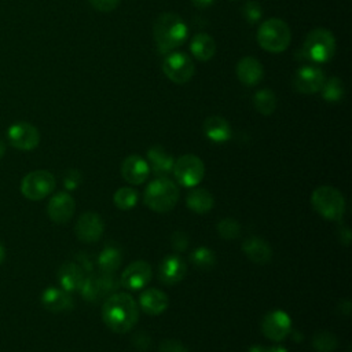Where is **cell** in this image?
<instances>
[{"label": "cell", "mask_w": 352, "mask_h": 352, "mask_svg": "<svg viewBox=\"0 0 352 352\" xmlns=\"http://www.w3.org/2000/svg\"><path fill=\"white\" fill-rule=\"evenodd\" d=\"M267 352H288V349H286V348H284V347H281V345H278V347L269 348V349H267Z\"/></svg>", "instance_id": "ee69618b"}, {"label": "cell", "mask_w": 352, "mask_h": 352, "mask_svg": "<svg viewBox=\"0 0 352 352\" xmlns=\"http://www.w3.org/2000/svg\"><path fill=\"white\" fill-rule=\"evenodd\" d=\"M249 352H267V348H265L263 345H252Z\"/></svg>", "instance_id": "7bdbcfd3"}, {"label": "cell", "mask_w": 352, "mask_h": 352, "mask_svg": "<svg viewBox=\"0 0 352 352\" xmlns=\"http://www.w3.org/2000/svg\"><path fill=\"white\" fill-rule=\"evenodd\" d=\"M159 352H189V351L180 341L165 340L160 344Z\"/></svg>", "instance_id": "f35d334b"}, {"label": "cell", "mask_w": 352, "mask_h": 352, "mask_svg": "<svg viewBox=\"0 0 352 352\" xmlns=\"http://www.w3.org/2000/svg\"><path fill=\"white\" fill-rule=\"evenodd\" d=\"M311 204L316 213L327 220H341L345 213V200L342 194L330 186H321L314 190Z\"/></svg>", "instance_id": "5b68a950"}, {"label": "cell", "mask_w": 352, "mask_h": 352, "mask_svg": "<svg viewBox=\"0 0 352 352\" xmlns=\"http://www.w3.org/2000/svg\"><path fill=\"white\" fill-rule=\"evenodd\" d=\"M321 94L326 102H340L345 94L344 83L338 77H330L329 80H325Z\"/></svg>", "instance_id": "f546056e"}, {"label": "cell", "mask_w": 352, "mask_h": 352, "mask_svg": "<svg viewBox=\"0 0 352 352\" xmlns=\"http://www.w3.org/2000/svg\"><path fill=\"white\" fill-rule=\"evenodd\" d=\"M340 231H341V234H340L341 241L344 243V245H348L349 241H351V231H349V228L345 224H342L340 227Z\"/></svg>", "instance_id": "60d3db41"}, {"label": "cell", "mask_w": 352, "mask_h": 352, "mask_svg": "<svg viewBox=\"0 0 352 352\" xmlns=\"http://www.w3.org/2000/svg\"><path fill=\"white\" fill-rule=\"evenodd\" d=\"M5 256H6V251H5V247L0 244V265L3 263V260H5Z\"/></svg>", "instance_id": "f6af8a7d"}, {"label": "cell", "mask_w": 352, "mask_h": 352, "mask_svg": "<svg viewBox=\"0 0 352 352\" xmlns=\"http://www.w3.org/2000/svg\"><path fill=\"white\" fill-rule=\"evenodd\" d=\"M243 16L249 24H256L262 20L263 16V9L260 3L255 2V0H249L243 6Z\"/></svg>", "instance_id": "e575fe53"}, {"label": "cell", "mask_w": 352, "mask_h": 352, "mask_svg": "<svg viewBox=\"0 0 352 352\" xmlns=\"http://www.w3.org/2000/svg\"><path fill=\"white\" fill-rule=\"evenodd\" d=\"M5 153H6V146H5V144L2 141H0V159L5 156Z\"/></svg>", "instance_id": "bcb514c9"}, {"label": "cell", "mask_w": 352, "mask_h": 352, "mask_svg": "<svg viewBox=\"0 0 352 352\" xmlns=\"http://www.w3.org/2000/svg\"><path fill=\"white\" fill-rule=\"evenodd\" d=\"M204 133L215 144H223L231 138V127L224 117L220 116L208 117L204 123Z\"/></svg>", "instance_id": "603a6c76"}, {"label": "cell", "mask_w": 352, "mask_h": 352, "mask_svg": "<svg viewBox=\"0 0 352 352\" xmlns=\"http://www.w3.org/2000/svg\"><path fill=\"white\" fill-rule=\"evenodd\" d=\"M119 286L113 274H92L87 277L81 286V295L84 300L90 303H98L105 297H109Z\"/></svg>", "instance_id": "30bf717a"}, {"label": "cell", "mask_w": 352, "mask_h": 352, "mask_svg": "<svg viewBox=\"0 0 352 352\" xmlns=\"http://www.w3.org/2000/svg\"><path fill=\"white\" fill-rule=\"evenodd\" d=\"M83 182V176L77 170H69L64 176V185L68 190L77 189Z\"/></svg>", "instance_id": "8d00e7d4"}, {"label": "cell", "mask_w": 352, "mask_h": 352, "mask_svg": "<svg viewBox=\"0 0 352 352\" xmlns=\"http://www.w3.org/2000/svg\"><path fill=\"white\" fill-rule=\"evenodd\" d=\"M292 40L289 25L281 18H270L265 21L258 31V42L262 49L269 53L285 51Z\"/></svg>", "instance_id": "277c9868"}, {"label": "cell", "mask_w": 352, "mask_h": 352, "mask_svg": "<svg viewBox=\"0 0 352 352\" xmlns=\"http://www.w3.org/2000/svg\"><path fill=\"white\" fill-rule=\"evenodd\" d=\"M90 5L100 13H110L120 5V0H90Z\"/></svg>", "instance_id": "d590c367"}, {"label": "cell", "mask_w": 352, "mask_h": 352, "mask_svg": "<svg viewBox=\"0 0 352 352\" xmlns=\"http://www.w3.org/2000/svg\"><path fill=\"white\" fill-rule=\"evenodd\" d=\"M243 251L254 263L258 265H267L273 256L271 247L259 237L247 239L243 244Z\"/></svg>", "instance_id": "d4e9b609"}, {"label": "cell", "mask_w": 352, "mask_h": 352, "mask_svg": "<svg viewBox=\"0 0 352 352\" xmlns=\"http://www.w3.org/2000/svg\"><path fill=\"white\" fill-rule=\"evenodd\" d=\"M338 345L337 337L330 331H319L315 333L312 338V347L318 352H333Z\"/></svg>", "instance_id": "d6a6232c"}, {"label": "cell", "mask_w": 352, "mask_h": 352, "mask_svg": "<svg viewBox=\"0 0 352 352\" xmlns=\"http://www.w3.org/2000/svg\"><path fill=\"white\" fill-rule=\"evenodd\" d=\"M76 236L81 243L92 244L100 240L102 234L105 231L103 219L95 212H85L83 213L75 227Z\"/></svg>", "instance_id": "4fadbf2b"}, {"label": "cell", "mask_w": 352, "mask_h": 352, "mask_svg": "<svg viewBox=\"0 0 352 352\" xmlns=\"http://www.w3.org/2000/svg\"><path fill=\"white\" fill-rule=\"evenodd\" d=\"M133 342H134L135 348H138L141 351H148L152 344V340L146 333H137L133 338Z\"/></svg>", "instance_id": "ab89813d"}, {"label": "cell", "mask_w": 352, "mask_h": 352, "mask_svg": "<svg viewBox=\"0 0 352 352\" xmlns=\"http://www.w3.org/2000/svg\"><path fill=\"white\" fill-rule=\"evenodd\" d=\"M163 72L171 81L176 84H186L193 79L195 66L187 54L171 51L165 54L163 59Z\"/></svg>", "instance_id": "52a82bcc"}, {"label": "cell", "mask_w": 352, "mask_h": 352, "mask_svg": "<svg viewBox=\"0 0 352 352\" xmlns=\"http://www.w3.org/2000/svg\"><path fill=\"white\" fill-rule=\"evenodd\" d=\"M75 211H76L75 198L65 191H61L53 195L47 206L50 219L58 224L68 223L73 217Z\"/></svg>", "instance_id": "2e32d148"}, {"label": "cell", "mask_w": 352, "mask_h": 352, "mask_svg": "<svg viewBox=\"0 0 352 352\" xmlns=\"http://www.w3.org/2000/svg\"><path fill=\"white\" fill-rule=\"evenodd\" d=\"M168 296L156 288L145 290L139 297V307L148 315H160L168 308Z\"/></svg>", "instance_id": "7402d4cb"}, {"label": "cell", "mask_w": 352, "mask_h": 352, "mask_svg": "<svg viewBox=\"0 0 352 352\" xmlns=\"http://www.w3.org/2000/svg\"><path fill=\"white\" fill-rule=\"evenodd\" d=\"M174 175L183 187H195L205 175L202 160L194 154H185L174 164Z\"/></svg>", "instance_id": "9c48e42d"}, {"label": "cell", "mask_w": 352, "mask_h": 352, "mask_svg": "<svg viewBox=\"0 0 352 352\" xmlns=\"http://www.w3.org/2000/svg\"><path fill=\"white\" fill-rule=\"evenodd\" d=\"M171 245L175 251L183 252L189 247V236L183 231H176L172 234L171 237Z\"/></svg>", "instance_id": "74e56055"}, {"label": "cell", "mask_w": 352, "mask_h": 352, "mask_svg": "<svg viewBox=\"0 0 352 352\" xmlns=\"http://www.w3.org/2000/svg\"><path fill=\"white\" fill-rule=\"evenodd\" d=\"M191 2L197 9H208L215 3V0H191Z\"/></svg>", "instance_id": "b9f144b4"}, {"label": "cell", "mask_w": 352, "mask_h": 352, "mask_svg": "<svg viewBox=\"0 0 352 352\" xmlns=\"http://www.w3.org/2000/svg\"><path fill=\"white\" fill-rule=\"evenodd\" d=\"M191 54L202 62H206L213 58L216 54V43L212 36L206 33H197L190 43Z\"/></svg>", "instance_id": "484cf974"}, {"label": "cell", "mask_w": 352, "mask_h": 352, "mask_svg": "<svg viewBox=\"0 0 352 352\" xmlns=\"http://www.w3.org/2000/svg\"><path fill=\"white\" fill-rule=\"evenodd\" d=\"M263 75H265L263 65L260 64V61H258L254 57H244L237 64L239 80L248 87H254L259 84L263 79Z\"/></svg>", "instance_id": "44dd1931"}, {"label": "cell", "mask_w": 352, "mask_h": 352, "mask_svg": "<svg viewBox=\"0 0 352 352\" xmlns=\"http://www.w3.org/2000/svg\"><path fill=\"white\" fill-rule=\"evenodd\" d=\"M8 138L13 148L23 152H31L39 146L40 133L35 126L21 122L9 128Z\"/></svg>", "instance_id": "8fae6325"}, {"label": "cell", "mask_w": 352, "mask_h": 352, "mask_svg": "<svg viewBox=\"0 0 352 352\" xmlns=\"http://www.w3.org/2000/svg\"><path fill=\"white\" fill-rule=\"evenodd\" d=\"M292 330V321L285 311L275 310L269 314L262 321L263 334L273 341L285 340Z\"/></svg>", "instance_id": "7c38bea8"}, {"label": "cell", "mask_w": 352, "mask_h": 352, "mask_svg": "<svg viewBox=\"0 0 352 352\" xmlns=\"http://www.w3.org/2000/svg\"><path fill=\"white\" fill-rule=\"evenodd\" d=\"M178 186L167 176H160L150 182L145 191V204L157 213H165L175 208L179 201Z\"/></svg>", "instance_id": "3957f363"}, {"label": "cell", "mask_w": 352, "mask_h": 352, "mask_svg": "<svg viewBox=\"0 0 352 352\" xmlns=\"http://www.w3.org/2000/svg\"><path fill=\"white\" fill-rule=\"evenodd\" d=\"M217 232L224 240H236L241 234V226L237 220L227 217L217 223Z\"/></svg>", "instance_id": "836d02e7"}, {"label": "cell", "mask_w": 352, "mask_h": 352, "mask_svg": "<svg viewBox=\"0 0 352 352\" xmlns=\"http://www.w3.org/2000/svg\"><path fill=\"white\" fill-rule=\"evenodd\" d=\"M138 191L131 187H122L114 193L113 201L116 206L122 211H130L138 204Z\"/></svg>", "instance_id": "1f68e13d"}, {"label": "cell", "mask_w": 352, "mask_h": 352, "mask_svg": "<svg viewBox=\"0 0 352 352\" xmlns=\"http://www.w3.org/2000/svg\"><path fill=\"white\" fill-rule=\"evenodd\" d=\"M304 55L318 64L330 61L336 53V39L325 28H316L308 33L303 46Z\"/></svg>", "instance_id": "8992f818"}, {"label": "cell", "mask_w": 352, "mask_h": 352, "mask_svg": "<svg viewBox=\"0 0 352 352\" xmlns=\"http://www.w3.org/2000/svg\"><path fill=\"white\" fill-rule=\"evenodd\" d=\"M84 280V269L76 263L66 262L58 270V281L61 288L69 293L80 290Z\"/></svg>", "instance_id": "ffe728a7"}, {"label": "cell", "mask_w": 352, "mask_h": 352, "mask_svg": "<svg viewBox=\"0 0 352 352\" xmlns=\"http://www.w3.org/2000/svg\"><path fill=\"white\" fill-rule=\"evenodd\" d=\"M153 270L148 262L138 260L131 263L122 274L120 284L128 290H141L152 280Z\"/></svg>", "instance_id": "9a60e30c"}, {"label": "cell", "mask_w": 352, "mask_h": 352, "mask_svg": "<svg viewBox=\"0 0 352 352\" xmlns=\"http://www.w3.org/2000/svg\"><path fill=\"white\" fill-rule=\"evenodd\" d=\"M105 325L114 333H128L139 321V306L128 293H111L102 306Z\"/></svg>", "instance_id": "6da1fadb"}, {"label": "cell", "mask_w": 352, "mask_h": 352, "mask_svg": "<svg viewBox=\"0 0 352 352\" xmlns=\"http://www.w3.org/2000/svg\"><path fill=\"white\" fill-rule=\"evenodd\" d=\"M40 300H42L43 307L54 314L70 311L73 308V299H72L70 293L64 289L47 288L42 293Z\"/></svg>", "instance_id": "d6986e66"}, {"label": "cell", "mask_w": 352, "mask_h": 352, "mask_svg": "<svg viewBox=\"0 0 352 352\" xmlns=\"http://www.w3.org/2000/svg\"><path fill=\"white\" fill-rule=\"evenodd\" d=\"M149 174V164L138 154L128 156L122 164V175L126 179V182L131 185H141L146 182Z\"/></svg>", "instance_id": "ac0fdd59"}, {"label": "cell", "mask_w": 352, "mask_h": 352, "mask_svg": "<svg viewBox=\"0 0 352 352\" xmlns=\"http://www.w3.org/2000/svg\"><path fill=\"white\" fill-rule=\"evenodd\" d=\"M190 262L193 263L194 267L208 271V270L213 269V266L216 265V255L212 249H209L206 247H201V248H197L190 255Z\"/></svg>", "instance_id": "4dcf8cb0"}, {"label": "cell", "mask_w": 352, "mask_h": 352, "mask_svg": "<svg viewBox=\"0 0 352 352\" xmlns=\"http://www.w3.org/2000/svg\"><path fill=\"white\" fill-rule=\"evenodd\" d=\"M149 168L157 176H167L174 170V157L161 146H153L148 152Z\"/></svg>", "instance_id": "cb8c5ba5"}, {"label": "cell", "mask_w": 352, "mask_h": 352, "mask_svg": "<svg viewBox=\"0 0 352 352\" xmlns=\"http://www.w3.org/2000/svg\"><path fill=\"white\" fill-rule=\"evenodd\" d=\"M189 28L186 23L174 13H163L153 25L156 46L161 54H168L180 47L187 39Z\"/></svg>", "instance_id": "7a4b0ae2"}, {"label": "cell", "mask_w": 352, "mask_h": 352, "mask_svg": "<svg viewBox=\"0 0 352 352\" xmlns=\"http://www.w3.org/2000/svg\"><path fill=\"white\" fill-rule=\"evenodd\" d=\"M186 205L195 213L204 215L206 212H209L213 205H215V200L213 195L205 190V189H193L187 197H186Z\"/></svg>", "instance_id": "83f0119b"}, {"label": "cell", "mask_w": 352, "mask_h": 352, "mask_svg": "<svg viewBox=\"0 0 352 352\" xmlns=\"http://www.w3.org/2000/svg\"><path fill=\"white\" fill-rule=\"evenodd\" d=\"M254 105L260 114L270 116L277 109V96L269 88L259 90L254 96Z\"/></svg>", "instance_id": "f1b7e54d"}, {"label": "cell", "mask_w": 352, "mask_h": 352, "mask_svg": "<svg viewBox=\"0 0 352 352\" xmlns=\"http://www.w3.org/2000/svg\"><path fill=\"white\" fill-rule=\"evenodd\" d=\"M187 273L186 262L178 255H170L163 259L159 267V278L164 285L172 286L179 284Z\"/></svg>", "instance_id": "e0dca14e"}, {"label": "cell", "mask_w": 352, "mask_h": 352, "mask_svg": "<svg viewBox=\"0 0 352 352\" xmlns=\"http://www.w3.org/2000/svg\"><path fill=\"white\" fill-rule=\"evenodd\" d=\"M123 262V254L119 247L106 245L100 254L98 255V266L102 273L113 274L116 270H119Z\"/></svg>", "instance_id": "4316f807"}, {"label": "cell", "mask_w": 352, "mask_h": 352, "mask_svg": "<svg viewBox=\"0 0 352 352\" xmlns=\"http://www.w3.org/2000/svg\"><path fill=\"white\" fill-rule=\"evenodd\" d=\"M55 189V178L51 172L39 170L29 172L21 182V193L31 201H39L49 197Z\"/></svg>", "instance_id": "ba28073f"}, {"label": "cell", "mask_w": 352, "mask_h": 352, "mask_svg": "<svg viewBox=\"0 0 352 352\" xmlns=\"http://www.w3.org/2000/svg\"><path fill=\"white\" fill-rule=\"evenodd\" d=\"M326 77L321 68L315 65L301 66L293 79L295 88L301 94H315L319 92Z\"/></svg>", "instance_id": "5bb4252c"}]
</instances>
